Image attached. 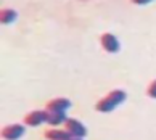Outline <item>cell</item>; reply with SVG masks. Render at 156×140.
Wrapping results in <instances>:
<instances>
[{"label": "cell", "instance_id": "8", "mask_svg": "<svg viewBox=\"0 0 156 140\" xmlns=\"http://www.w3.org/2000/svg\"><path fill=\"white\" fill-rule=\"evenodd\" d=\"M73 135L66 129H50L45 132V138L47 140H68Z\"/></svg>", "mask_w": 156, "mask_h": 140}, {"label": "cell", "instance_id": "12", "mask_svg": "<svg viewBox=\"0 0 156 140\" xmlns=\"http://www.w3.org/2000/svg\"><path fill=\"white\" fill-rule=\"evenodd\" d=\"M68 140H82V137H71V138H68Z\"/></svg>", "mask_w": 156, "mask_h": 140}, {"label": "cell", "instance_id": "4", "mask_svg": "<svg viewBox=\"0 0 156 140\" xmlns=\"http://www.w3.org/2000/svg\"><path fill=\"white\" fill-rule=\"evenodd\" d=\"M23 134H24V126H21V124H8V126L2 127L0 135H2L3 140H18V138L23 137Z\"/></svg>", "mask_w": 156, "mask_h": 140}, {"label": "cell", "instance_id": "10", "mask_svg": "<svg viewBox=\"0 0 156 140\" xmlns=\"http://www.w3.org/2000/svg\"><path fill=\"white\" fill-rule=\"evenodd\" d=\"M147 95H148L150 98H156V79H154L153 82L148 85V89H147Z\"/></svg>", "mask_w": 156, "mask_h": 140}, {"label": "cell", "instance_id": "7", "mask_svg": "<svg viewBox=\"0 0 156 140\" xmlns=\"http://www.w3.org/2000/svg\"><path fill=\"white\" fill-rule=\"evenodd\" d=\"M48 111V109H47ZM66 111H48L47 116V124L50 126H60V124H65L66 122Z\"/></svg>", "mask_w": 156, "mask_h": 140}, {"label": "cell", "instance_id": "2", "mask_svg": "<svg viewBox=\"0 0 156 140\" xmlns=\"http://www.w3.org/2000/svg\"><path fill=\"white\" fill-rule=\"evenodd\" d=\"M47 116H48V111L45 109H36V111H31L24 116V126L27 127H39L40 124L47 122Z\"/></svg>", "mask_w": 156, "mask_h": 140}, {"label": "cell", "instance_id": "5", "mask_svg": "<svg viewBox=\"0 0 156 140\" xmlns=\"http://www.w3.org/2000/svg\"><path fill=\"white\" fill-rule=\"evenodd\" d=\"M65 129L71 134L73 137H85V134H87L85 126L80 121H77V119H66Z\"/></svg>", "mask_w": 156, "mask_h": 140}, {"label": "cell", "instance_id": "11", "mask_svg": "<svg viewBox=\"0 0 156 140\" xmlns=\"http://www.w3.org/2000/svg\"><path fill=\"white\" fill-rule=\"evenodd\" d=\"M132 3H135V5H147L150 2H153V0H130Z\"/></svg>", "mask_w": 156, "mask_h": 140}, {"label": "cell", "instance_id": "9", "mask_svg": "<svg viewBox=\"0 0 156 140\" xmlns=\"http://www.w3.org/2000/svg\"><path fill=\"white\" fill-rule=\"evenodd\" d=\"M16 18H18V13L13 8H3L0 11V23L2 24H11V23H15Z\"/></svg>", "mask_w": 156, "mask_h": 140}, {"label": "cell", "instance_id": "3", "mask_svg": "<svg viewBox=\"0 0 156 140\" xmlns=\"http://www.w3.org/2000/svg\"><path fill=\"white\" fill-rule=\"evenodd\" d=\"M100 42H101L103 50L108 52V53H116V52H119L121 44H119L118 37L111 32H103L101 37H100Z\"/></svg>", "mask_w": 156, "mask_h": 140}, {"label": "cell", "instance_id": "6", "mask_svg": "<svg viewBox=\"0 0 156 140\" xmlns=\"http://www.w3.org/2000/svg\"><path fill=\"white\" fill-rule=\"evenodd\" d=\"M69 108H71V100L63 98V97L51 98V100L47 102V109L48 111H66V109H69Z\"/></svg>", "mask_w": 156, "mask_h": 140}, {"label": "cell", "instance_id": "1", "mask_svg": "<svg viewBox=\"0 0 156 140\" xmlns=\"http://www.w3.org/2000/svg\"><path fill=\"white\" fill-rule=\"evenodd\" d=\"M127 98L126 92L121 90V89H114L108 93V95H105L103 98H100V100L97 102L95 105V109L100 113H109L113 111L114 108H118L121 103H124V100Z\"/></svg>", "mask_w": 156, "mask_h": 140}]
</instances>
